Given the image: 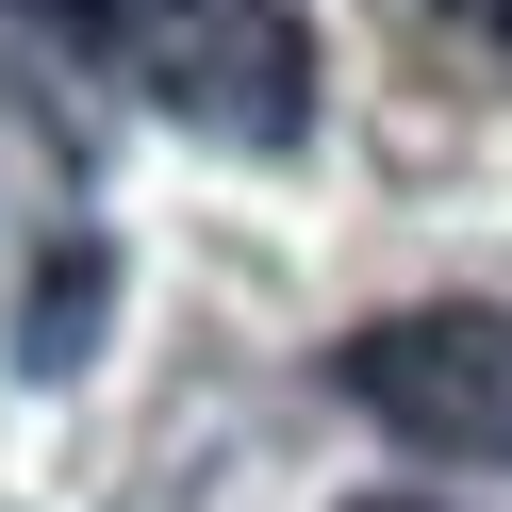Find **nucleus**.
<instances>
[{
  "label": "nucleus",
  "instance_id": "nucleus-1",
  "mask_svg": "<svg viewBox=\"0 0 512 512\" xmlns=\"http://www.w3.org/2000/svg\"><path fill=\"white\" fill-rule=\"evenodd\" d=\"M34 34L100 50L133 100H166L182 133H232V149H298L314 133V34L298 0H17Z\"/></svg>",
  "mask_w": 512,
  "mask_h": 512
},
{
  "label": "nucleus",
  "instance_id": "nucleus-2",
  "mask_svg": "<svg viewBox=\"0 0 512 512\" xmlns=\"http://www.w3.org/2000/svg\"><path fill=\"white\" fill-rule=\"evenodd\" d=\"M347 413L413 463H463V479H512V314L496 298H413V314H364L331 347Z\"/></svg>",
  "mask_w": 512,
  "mask_h": 512
},
{
  "label": "nucleus",
  "instance_id": "nucleus-3",
  "mask_svg": "<svg viewBox=\"0 0 512 512\" xmlns=\"http://www.w3.org/2000/svg\"><path fill=\"white\" fill-rule=\"evenodd\" d=\"M413 17H446L463 50H496V67H512V0H413Z\"/></svg>",
  "mask_w": 512,
  "mask_h": 512
}]
</instances>
